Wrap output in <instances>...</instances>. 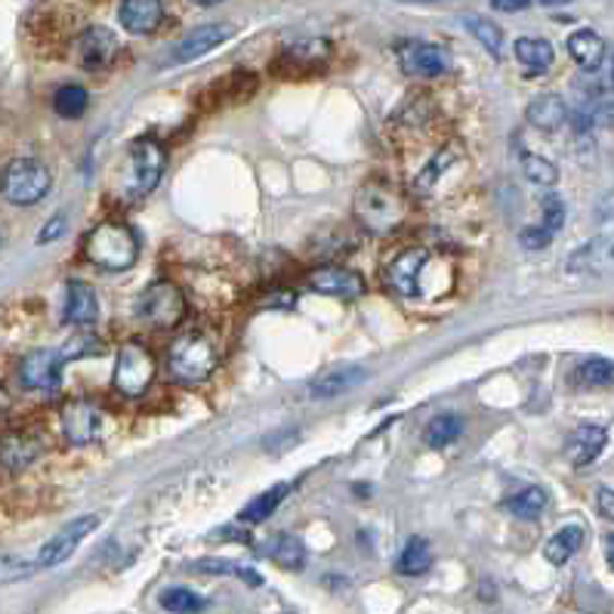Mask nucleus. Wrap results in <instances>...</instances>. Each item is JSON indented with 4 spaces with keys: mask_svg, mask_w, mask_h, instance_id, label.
<instances>
[{
    "mask_svg": "<svg viewBox=\"0 0 614 614\" xmlns=\"http://www.w3.org/2000/svg\"><path fill=\"white\" fill-rule=\"evenodd\" d=\"M355 220L361 223V229H368L373 235H386V232H395L398 225L408 220V201L390 183L371 180L355 195Z\"/></svg>",
    "mask_w": 614,
    "mask_h": 614,
    "instance_id": "f257e3e1",
    "label": "nucleus"
},
{
    "mask_svg": "<svg viewBox=\"0 0 614 614\" xmlns=\"http://www.w3.org/2000/svg\"><path fill=\"white\" fill-rule=\"evenodd\" d=\"M87 260L96 262L99 269L109 272H124L133 262L139 260V238L133 235L131 225L124 223H102L96 225L84 244Z\"/></svg>",
    "mask_w": 614,
    "mask_h": 614,
    "instance_id": "f03ea898",
    "label": "nucleus"
},
{
    "mask_svg": "<svg viewBox=\"0 0 614 614\" xmlns=\"http://www.w3.org/2000/svg\"><path fill=\"white\" fill-rule=\"evenodd\" d=\"M164 168H168V158H164V149L155 139L133 143L131 151H127V161H124V170H121V195L127 201L146 198L149 192L158 188L161 176H164Z\"/></svg>",
    "mask_w": 614,
    "mask_h": 614,
    "instance_id": "7ed1b4c3",
    "label": "nucleus"
},
{
    "mask_svg": "<svg viewBox=\"0 0 614 614\" xmlns=\"http://www.w3.org/2000/svg\"><path fill=\"white\" fill-rule=\"evenodd\" d=\"M217 361H220L217 343L207 334H198V331L183 334L180 340H173V346H170V373L180 383H201L213 373Z\"/></svg>",
    "mask_w": 614,
    "mask_h": 614,
    "instance_id": "20e7f679",
    "label": "nucleus"
},
{
    "mask_svg": "<svg viewBox=\"0 0 614 614\" xmlns=\"http://www.w3.org/2000/svg\"><path fill=\"white\" fill-rule=\"evenodd\" d=\"M50 170L44 168L35 158H16L10 161L3 176H0V195L16 207L38 205L40 198L50 192Z\"/></svg>",
    "mask_w": 614,
    "mask_h": 614,
    "instance_id": "39448f33",
    "label": "nucleus"
},
{
    "mask_svg": "<svg viewBox=\"0 0 614 614\" xmlns=\"http://www.w3.org/2000/svg\"><path fill=\"white\" fill-rule=\"evenodd\" d=\"M151 380H155V358L149 349L136 340L124 343L118 349V361H114V390L124 398H139L151 386Z\"/></svg>",
    "mask_w": 614,
    "mask_h": 614,
    "instance_id": "423d86ee",
    "label": "nucleus"
},
{
    "mask_svg": "<svg viewBox=\"0 0 614 614\" xmlns=\"http://www.w3.org/2000/svg\"><path fill=\"white\" fill-rule=\"evenodd\" d=\"M136 316L151 328H176L186 316L183 291L170 281H155L143 291V297L136 299Z\"/></svg>",
    "mask_w": 614,
    "mask_h": 614,
    "instance_id": "0eeeda50",
    "label": "nucleus"
},
{
    "mask_svg": "<svg viewBox=\"0 0 614 614\" xmlns=\"http://www.w3.org/2000/svg\"><path fill=\"white\" fill-rule=\"evenodd\" d=\"M96 528H99V516H81V519L69 521L62 531H57L53 538L40 547L35 565H38V568H57V565H62L65 558L75 556L77 543L87 538L90 531H96Z\"/></svg>",
    "mask_w": 614,
    "mask_h": 614,
    "instance_id": "6e6552de",
    "label": "nucleus"
},
{
    "mask_svg": "<svg viewBox=\"0 0 614 614\" xmlns=\"http://www.w3.org/2000/svg\"><path fill=\"white\" fill-rule=\"evenodd\" d=\"M62 432H65L69 445H90L102 432V410L96 408L94 402H87V398L65 402V408H62Z\"/></svg>",
    "mask_w": 614,
    "mask_h": 614,
    "instance_id": "1a4fd4ad",
    "label": "nucleus"
},
{
    "mask_svg": "<svg viewBox=\"0 0 614 614\" xmlns=\"http://www.w3.org/2000/svg\"><path fill=\"white\" fill-rule=\"evenodd\" d=\"M62 353L57 349H35L22 358L20 380L25 390H57L62 377Z\"/></svg>",
    "mask_w": 614,
    "mask_h": 614,
    "instance_id": "9d476101",
    "label": "nucleus"
},
{
    "mask_svg": "<svg viewBox=\"0 0 614 614\" xmlns=\"http://www.w3.org/2000/svg\"><path fill=\"white\" fill-rule=\"evenodd\" d=\"M232 35H235V28H232V25H223V22H217V25H201V28H192L186 38L173 47L170 62H173V65L195 62V59H201L205 53H210V50H217V47L225 44V40L232 38Z\"/></svg>",
    "mask_w": 614,
    "mask_h": 614,
    "instance_id": "9b49d317",
    "label": "nucleus"
},
{
    "mask_svg": "<svg viewBox=\"0 0 614 614\" xmlns=\"http://www.w3.org/2000/svg\"><path fill=\"white\" fill-rule=\"evenodd\" d=\"M427 266V250L423 247H410L405 254H398L386 269V284L398 297H420V275Z\"/></svg>",
    "mask_w": 614,
    "mask_h": 614,
    "instance_id": "f8f14e48",
    "label": "nucleus"
},
{
    "mask_svg": "<svg viewBox=\"0 0 614 614\" xmlns=\"http://www.w3.org/2000/svg\"><path fill=\"white\" fill-rule=\"evenodd\" d=\"M75 50L77 62H81L84 69L99 72V69L112 65L114 57H118V38H114V32L102 28V25H90L87 32H81Z\"/></svg>",
    "mask_w": 614,
    "mask_h": 614,
    "instance_id": "ddd939ff",
    "label": "nucleus"
},
{
    "mask_svg": "<svg viewBox=\"0 0 614 614\" xmlns=\"http://www.w3.org/2000/svg\"><path fill=\"white\" fill-rule=\"evenodd\" d=\"M309 287L316 294H324V297L358 299L365 294V279L353 269H343V266H321L309 275Z\"/></svg>",
    "mask_w": 614,
    "mask_h": 614,
    "instance_id": "4468645a",
    "label": "nucleus"
},
{
    "mask_svg": "<svg viewBox=\"0 0 614 614\" xmlns=\"http://www.w3.org/2000/svg\"><path fill=\"white\" fill-rule=\"evenodd\" d=\"M568 269L577 275H609L614 272V238H593L577 247L568 260Z\"/></svg>",
    "mask_w": 614,
    "mask_h": 614,
    "instance_id": "2eb2a0df",
    "label": "nucleus"
},
{
    "mask_svg": "<svg viewBox=\"0 0 614 614\" xmlns=\"http://www.w3.org/2000/svg\"><path fill=\"white\" fill-rule=\"evenodd\" d=\"M402 69L414 77H439L447 72V53L435 44H408L402 50Z\"/></svg>",
    "mask_w": 614,
    "mask_h": 614,
    "instance_id": "dca6fc26",
    "label": "nucleus"
},
{
    "mask_svg": "<svg viewBox=\"0 0 614 614\" xmlns=\"http://www.w3.org/2000/svg\"><path fill=\"white\" fill-rule=\"evenodd\" d=\"M40 457V442L28 432H7L0 435V466L7 472H22Z\"/></svg>",
    "mask_w": 614,
    "mask_h": 614,
    "instance_id": "f3484780",
    "label": "nucleus"
},
{
    "mask_svg": "<svg viewBox=\"0 0 614 614\" xmlns=\"http://www.w3.org/2000/svg\"><path fill=\"white\" fill-rule=\"evenodd\" d=\"M118 20L131 35H151L164 20V3L161 0H121Z\"/></svg>",
    "mask_w": 614,
    "mask_h": 614,
    "instance_id": "a211bd4d",
    "label": "nucleus"
},
{
    "mask_svg": "<svg viewBox=\"0 0 614 614\" xmlns=\"http://www.w3.org/2000/svg\"><path fill=\"white\" fill-rule=\"evenodd\" d=\"M605 442H609V429L595 427V423H584V427H577L572 432L565 454H568L572 466H590L602 454Z\"/></svg>",
    "mask_w": 614,
    "mask_h": 614,
    "instance_id": "6ab92c4d",
    "label": "nucleus"
},
{
    "mask_svg": "<svg viewBox=\"0 0 614 614\" xmlns=\"http://www.w3.org/2000/svg\"><path fill=\"white\" fill-rule=\"evenodd\" d=\"M62 318H65L69 324H77V328L94 324L96 318H99V299H96L90 284H84V281H72V284H69Z\"/></svg>",
    "mask_w": 614,
    "mask_h": 614,
    "instance_id": "aec40b11",
    "label": "nucleus"
},
{
    "mask_svg": "<svg viewBox=\"0 0 614 614\" xmlns=\"http://www.w3.org/2000/svg\"><path fill=\"white\" fill-rule=\"evenodd\" d=\"M525 118H528V124H531V127L553 133L565 124V118H568V106H565V99H562V96L540 94L528 102Z\"/></svg>",
    "mask_w": 614,
    "mask_h": 614,
    "instance_id": "412c9836",
    "label": "nucleus"
},
{
    "mask_svg": "<svg viewBox=\"0 0 614 614\" xmlns=\"http://www.w3.org/2000/svg\"><path fill=\"white\" fill-rule=\"evenodd\" d=\"M568 53L584 72H595L605 62V40L599 38L590 28H580L568 38Z\"/></svg>",
    "mask_w": 614,
    "mask_h": 614,
    "instance_id": "4be33fe9",
    "label": "nucleus"
},
{
    "mask_svg": "<svg viewBox=\"0 0 614 614\" xmlns=\"http://www.w3.org/2000/svg\"><path fill=\"white\" fill-rule=\"evenodd\" d=\"M365 377L361 368H340V371H328V373H318L316 380L309 383V398H336V395H343L346 390H353L355 383Z\"/></svg>",
    "mask_w": 614,
    "mask_h": 614,
    "instance_id": "5701e85b",
    "label": "nucleus"
},
{
    "mask_svg": "<svg viewBox=\"0 0 614 614\" xmlns=\"http://www.w3.org/2000/svg\"><path fill=\"white\" fill-rule=\"evenodd\" d=\"M513 50H516V59H519L521 65H525L531 75L547 72V69L553 65V59H556V53H553V44L543 38H519Z\"/></svg>",
    "mask_w": 614,
    "mask_h": 614,
    "instance_id": "b1692460",
    "label": "nucleus"
},
{
    "mask_svg": "<svg viewBox=\"0 0 614 614\" xmlns=\"http://www.w3.org/2000/svg\"><path fill=\"white\" fill-rule=\"evenodd\" d=\"M580 547H584V528L580 525H565V528H558L556 535L547 540L543 556H547V562H553V565H565Z\"/></svg>",
    "mask_w": 614,
    "mask_h": 614,
    "instance_id": "393cba45",
    "label": "nucleus"
},
{
    "mask_svg": "<svg viewBox=\"0 0 614 614\" xmlns=\"http://www.w3.org/2000/svg\"><path fill=\"white\" fill-rule=\"evenodd\" d=\"M432 568V550H429L427 538H410L398 556V572L408 577L427 575Z\"/></svg>",
    "mask_w": 614,
    "mask_h": 614,
    "instance_id": "a878e982",
    "label": "nucleus"
},
{
    "mask_svg": "<svg viewBox=\"0 0 614 614\" xmlns=\"http://www.w3.org/2000/svg\"><path fill=\"white\" fill-rule=\"evenodd\" d=\"M287 484H275V488H269V491H262L260 498H254V501L247 503L242 509V521H247V525H257V521L269 519L275 509L281 506V501L287 498Z\"/></svg>",
    "mask_w": 614,
    "mask_h": 614,
    "instance_id": "bb28decb",
    "label": "nucleus"
},
{
    "mask_svg": "<svg viewBox=\"0 0 614 614\" xmlns=\"http://www.w3.org/2000/svg\"><path fill=\"white\" fill-rule=\"evenodd\" d=\"M461 429H464V420L457 414H439L423 429V442H427V447H447L461 435Z\"/></svg>",
    "mask_w": 614,
    "mask_h": 614,
    "instance_id": "cd10ccee",
    "label": "nucleus"
},
{
    "mask_svg": "<svg viewBox=\"0 0 614 614\" xmlns=\"http://www.w3.org/2000/svg\"><path fill=\"white\" fill-rule=\"evenodd\" d=\"M503 506H506L513 516H519V519H538L540 513L547 509V491H543V488H525L519 494H513Z\"/></svg>",
    "mask_w": 614,
    "mask_h": 614,
    "instance_id": "c85d7f7f",
    "label": "nucleus"
},
{
    "mask_svg": "<svg viewBox=\"0 0 614 614\" xmlns=\"http://www.w3.org/2000/svg\"><path fill=\"white\" fill-rule=\"evenodd\" d=\"M269 556L275 558L281 568H287V572H299V568L306 565V550H303V543H299L297 538H291V535H279V538L272 540Z\"/></svg>",
    "mask_w": 614,
    "mask_h": 614,
    "instance_id": "c756f323",
    "label": "nucleus"
},
{
    "mask_svg": "<svg viewBox=\"0 0 614 614\" xmlns=\"http://www.w3.org/2000/svg\"><path fill=\"white\" fill-rule=\"evenodd\" d=\"M87 102H90V96H87L84 87H77V84H65L53 96V109H57L59 118H81V114L87 112Z\"/></svg>",
    "mask_w": 614,
    "mask_h": 614,
    "instance_id": "7c9ffc66",
    "label": "nucleus"
},
{
    "mask_svg": "<svg viewBox=\"0 0 614 614\" xmlns=\"http://www.w3.org/2000/svg\"><path fill=\"white\" fill-rule=\"evenodd\" d=\"M575 373L580 386H593V390H599V386H612L614 361H609V358H587Z\"/></svg>",
    "mask_w": 614,
    "mask_h": 614,
    "instance_id": "2f4dec72",
    "label": "nucleus"
},
{
    "mask_svg": "<svg viewBox=\"0 0 614 614\" xmlns=\"http://www.w3.org/2000/svg\"><path fill=\"white\" fill-rule=\"evenodd\" d=\"M161 605L173 614H201L207 609V602L198 593H192L186 587H173L161 593Z\"/></svg>",
    "mask_w": 614,
    "mask_h": 614,
    "instance_id": "473e14b6",
    "label": "nucleus"
},
{
    "mask_svg": "<svg viewBox=\"0 0 614 614\" xmlns=\"http://www.w3.org/2000/svg\"><path fill=\"white\" fill-rule=\"evenodd\" d=\"M466 28H469V35L479 40L491 57H501L503 32L494 22L482 20V16H466Z\"/></svg>",
    "mask_w": 614,
    "mask_h": 614,
    "instance_id": "72a5a7b5",
    "label": "nucleus"
},
{
    "mask_svg": "<svg viewBox=\"0 0 614 614\" xmlns=\"http://www.w3.org/2000/svg\"><path fill=\"white\" fill-rule=\"evenodd\" d=\"M521 170H525V176H528L535 186H556L558 168L553 161L540 158V155H521Z\"/></svg>",
    "mask_w": 614,
    "mask_h": 614,
    "instance_id": "f704fd0d",
    "label": "nucleus"
},
{
    "mask_svg": "<svg viewBox=\"0 0 614 614\" xmlns=\"http://www.w3.org/2000/svg\"><path fill=\"white\" fill-rule=\"evenodd\" d=\"M328 44L324 40H303V44H294L284 50V59H294V62H303V65H312L316 59L328 57Z\"/></svg>",
    "mask_w": 614,
    "mask_h": 614,
    "instance_id": "c9c22d12",
    "label": "nucleus"
},
{
    "mask_svg": "<svg viewBox=\"0 0 614 614\" xmlns=\"http://www.w3.org/2000/svg\"><path fill=\"white\" fill-rule=\"evenodd\" d=\"M540 207H543V223L540 225L556 235L558 229H562V223H565V201H562L558 195H547V198L540 201Z\"/></svg>",
    "mask_w": 614,
    "mask_h": 614,
    "instance_id": "e433bc0d",
    "label": "nucleus"
},
{
    "mask_svg": "<svg viewBox=\"0 0 614 614\" xmlns=\"http://www.w3.org/2000/svg\"><path fill=\"white\" fill-rule=\"evenodd\" d=\"M102 353V340L94 334L75 336L65 349H62V361H72V358H81V355H99Z\"/></svg>",
    "mask_w": 614,
    "mask_h": 614,
    "instance_id": "4c0bfd02",
    "label": "nucleus"
},
{
    "mask_svg": "<svg viewBox=\"0 0 614 614\" xmlns=\"http://www.w3.org/2000/svg\"><path fill=\"white\" fill-rule=\"evenodd\" d=\"M35 568H38V565H32V562H22V558H13V556H0V584L22 580V577L32 575Z\"/></svg>",
    "mask_w": 614,
    "mask_h": 614,
    "instance_id": "58836bf2",
    "label": "nucleus"
},
{
    "mask_svg": "<svg viewBox=\"0 0 614 614\" xmlns=\"http://www.w3.org/2000/svg\"><path fill=\"white\" fill-rule=\"evenodd\" d=\"M553 232H547L543 225H528V229H521L519 242L525 250H543V247H550L553 244Z\"/></svg>",
    "mask_w": 614,
    "mask_h": 614,
    "instance_id": "ea45409f",
    "label": "nucleus"
},
{
    "mask_svg": "<svg viewBox=\"0 0 614 614\" xmlns=\"http://www.w3.org/2000/svg\"><path fill=\"white\" fill-rule=\"evenodd\" d=\"M65 232V213H57V217H50V223L44 225L40 229V235H38V244H50V242H57L59 235Z\"/></svg>",
    "mask_w": 614,
    "mask_h": 614,
    "instance_id": "a19ab883",
    "label": "nucleus"
},
{
    "mask_svg": "<svg viewBox=\"0 0 614 614\" xmlns=\"http://www.w3.org/2000/svg\"><path fill=\"white\" fill-rule=\"evenodd\" d=\"M595 503H599V513H602L605 519L614 521V491L612 488H599V491H595Z\"/></svg>",
    "mask_w": 614,
    "mask_h": 614,
    "instance_id": "79ce46f5",
    "label": "nucleus"
},
{
    "mask_svg": "<svg viewBox=\"0 0 614 614\" xmlns=\"http://www.w3.org/2000/svg\"><path fill=\"white\" fill-rule=\"evenodd\" d=\"M528 3H531V0H491V7L501 10V13H519Z\"/></svg>",
    "mask_w": 614,
    "mask_h": 614,
    "instance_id": "37998d69",
    "label": "nucleus"
},
{
    "mask_svg": "<svg viewBox=\"0 0 614 614\" xmlns=\"http://www.w3.org/2000/svg\"><path fill=\"white\" fill-rule=\"evenodd\" d=\"M294 299H297V294H294V291H287V294H275V297L269 299L266 306H294Z\"/></svg>",
    "mask_w": 614,
    "mask_h": 614,
    "instance_id": "c03bdc74",
    "label": "nucleus"
},
{
    "mask_svg": "<svg viewBox=\"0 0 614 614\" xmlns=\"http://www.w3.org/2000/svg\"><path fill=\"white\" fill-rule=\"evenodd\" d=\"M7 410H10V392L0 386V417H3Z\"/></svg>",
    "mask_w": 614,
    "mask_h": 614,
    "instance_id": "a18cd8bd",
    "label": "nucleus"
},
{
    "mask_svg": "<svg viewBox=\"0 0 614 614\" xmlns=\"http://www.w3.org/2000/svg\"><path fill=\"white\" fill-rule=\"evenodd\" d=\"M543 7H562V3H572V0H538Z\"/></svg>",
    "mask_w": 614,
    "mask_h": 614,
    "instance_id": "49530a36",
    "label": "nucleus"
},
{
    "mask_svg": "<svg viewBox=\"0 0 614 614\" xmlns=\"http://www.w3.org/2000/svg\"><path fill=\"white\" fill-rule=\"evenodd\" d=\"M609 562H612V568H614V535L609 538Z\"/></svg>",
    "mask_w": 614,
    "mask_h": 614,
    "instance_id": "de8ad7c7",
    "label": "nucleus"
},
{
    "mask_svg": "<svg viewBox=\"0 0 614 614\" xmlns=\"http://www.w3.org/2000/svg\"><path fill=\"white\" fill-rule=\"evenodd\" d=\"M192 3H198V7H213V3H220V0H192Z\"/></svg>",
    "mask_w": 614,
    "mask_h": 614,
    "instance_id": "09e8293b",
    "label": "nucleus"
},
{
    "mask_svg": "<svg viewBox=\"0 0 614 614\" xmlns=\"http://www.w3.org/2000/svg\"><path fill=\"white\" fill-rule=\"evenodd\" d=\"M612 87H614V59H612Z\"/></svg>",
    "mask_w": 614,
    "mask_h": 614,
    "instance_id": "8fccbe9b",
    "label": "nucleus"
}]
</instances>
